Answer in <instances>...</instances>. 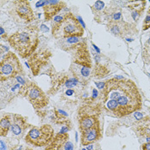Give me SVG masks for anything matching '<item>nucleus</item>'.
Returning a JSON list of instances; mask_svg holds the SVG:
<instances>
[{
    "label": "nucleus",
    "mask_w": 150,
    "mask_h": 150,
    "mask_svg": "<svg viewBox=\"0 0 150 150\" xmlns=\"http://www.w3.org/2000/svg\"><path fill=\"white\" fill-rule=\"evenodd\" d=\"M101 95L105 108L119 118L130 115L142 107L141 93L131 80L113 78L107 81Z\"/></svg>",
    "instance_id": "1"
},
{
    "label": "nucleus",
    "mask_w": 150,
    "mask_h": 150,
    "mask_svg": "<svg viewBox=\"0 0 150 150\" xmlns=\"http://www.w3.org/2000/svg\"><path fill=\"white\" fill-rule=\"evenodd\" d=\"M10 45L22 58L29 57L39 44L38 34L33 29L16 32L9 38Z\"/></svg>",
    "instance_id": "2"
},
{
    "label": "nucleus",
    "mask_w": 150,
    "mask_h": 150,
    "mask_svg": "<svg viewBox=\"0 0 150 150\" xmlns=\"http://www.w3.org/2000/svg\"><path fill=\"white\" fill-rule=\"evenodd\" d=\"M84 28L81 25L79 21L72 13H67L59 23H56L52 28V33L54 36L73 38L82 36L84 33Z\"/></svg>",
    "instance_id": "3"
},
{
    "label": "nucleus",
    "mask_w": 150,
    "mask_h": 150,
    "mask_svg": "<svg viewBox=\"0 0 150 150\" xmlns=\"http://www.w3.org/2000/svg\"><path fill=\"white\" fill-rule=\"evenodd\" d=\"M54 136V130L50 124L33 127L26 135V142L35 147H44L50 143Z\"/></svg>",
    "instance_id": "4"
},
{
    "label": "nucleus",
    "mask_w": 150,
    "mask_h": 150,
    "mask_svg": "<svg viewBox=\"0 0 150 150\" xmlns=\"http://www.w3.org/2000/svg\"><path fill=\"white\" fill-rule=\"evenodd\" d=\"M22 71V67L17 56L13 52H8L0 63L1 82L16 76Z\"/></svg>",
    "instance_id": "5"
},
{
    "label": "nucleus",
    "mask_w": 150,
    "mask_h": 150,
    "mask_svg": "<svg viewBox=\"0 0 150 150\" xmlns=\"http://www.w3.org/2000/svg\"><path fill=\"white\" fill-rule=\"evenodd\" d=\"M22 93L36 109L43 108L48 104V98L45 93L34 83L30 82L22 88Z\"/></svg>",
    "instance_id": "6"
},
{
    "label": "nucleus",
    "mask_w": 150,
    "mask_h": 150,
    "mask_svg": "<svg viewBox=\"0 0 150 150\" xmlns=\"http://www.w3.org/2000/svg\"><path fill=\"white\" fill-rule=\"evenodd\" d=\"M15 10L18 16L25 22H32L34 18L33 11L29 1L26 0H18L15 1Z\"/></svg>",
    "instance_id": "7"
},
{
    "label": "nucleus",
    "mask_w": 150,
    "mask_h": 150,
    "mask_svg": "<svg viewBox=\"0 0 150 150\" xmlns=\"http://www.w3.org/2000/svg\"><path fill=\"white\" fill-rule=\"evenodd\" d=\"M101 137L100 123H97L89 130L81 132V142L83 146H87L98 141Z\"/></svg>",
    "instance_id": "8"
},
{
    "label": "nucleus",
    "mask_w": 150,
    "mask_h": 150,
    "mask_svg": "<svg viewBox=\"0 0 150 150\" xmlns=\"http://www.w3.org/2000/svg\"><path fill=\"white\" fill-rule=\"evenodd\" d=\"M63 6H65V3L63 1H59V0L45 1L43 6L45 21L52 20L55 15H57L61 11Z\"/></svg>",
    "instance_id": "9"
},
{
    "label": "nucleus",
    "mask_w": 150,
    "mask_h": 150,
    "mask_svg": "<svg viewBox=\"0 0 150 150\" xmlns=\"http://www.w3.org/2000/svg\"><path fill=\"white\" fill-rule=\"evenodd\" d=\"M97 123H99L97 116L93 113H88L87 111L82 112V115L79 117V128L81 132L89 130Z\"/></svg>",
    "instance_id": "10"
},
{
    "label": "nucleus",
    "mask_w": 150,
    "mask_h": 150,
    "mask_svg": "<svg viewBox=\"0 0 150 150\" xmlns=\"http://www.w3.org/2000/svg\"><path fill=\"white\" fill-rule=\"evenodd\" d=\"M69 140V135L66 133L61 134L59 133L53 139L52 141L46 146L45 150H60L68 142Z\"/></svg>",
    "instance_id": "11"
},
{
    "label": "nucleus",
    "mask_w": 150,
    "mask_h": 150,
    "mask_svg": "<svg viewBox=\"0 0 150 150\" xmlns=\"http://www.w3.org/2000/svg\"><path fill=\"white\" fill-rule=\"evenodd\" d=\"M135 131L140 136L150 137V118L146 117L139 121V123L135 126Z\"/></svg>",
    "instance_id": "12"
},
{
    "label": "nucleus",
    "mask_w": 150,
    "mask_h": 150,
    "mask_svg": "<svg viewBox=\"0 0 150 150\" xmlns=\"http://www.w3.org/2000/svg\"><path fill=\"white\" fill-rule=\"evenodd\" d=\"M13 123H11V131L13 134L18 135L22 132L24 128L28 126V123L24 118L19 115H15L13 118Z\"/></svg>",
    "instance_id": "13"
},
{
    "label": "nucleus",
    "mask_w": 150,
    "mask_h": 150,
    "mask_svg": "<svg viewBox=\"0 0 150 150\" xmlns=\"http://www.w3.org/2000/svg\"><path fill=\"white\" fill-rule=\"evenodd\" d=\"M11 128V119L10 116H4L1 119L0 123V135L1 136H5L8 134V131Z\"/></svg>",
    "instance_id": "14"
},
{
    "label": "nucleus",
    "mask_w": 150,
    "mask_h": 150,
    "mask_svg": "<svg viewBox=\"0 0 150 150\" xmlns=\"http://www.w3.org/2000/svg\"><path fill=\"white\" fill-rule=\"evenodd\" d=\"M150 28V9L148 10L147 15H146L145 19H144L143 25H142V29L145 31V30L149 29Z\"/></svg>",
    "instance_id": "15"
},
{
    "label": "nucleus",
    "mask_w": 150,
    "mask_h": 150,
    "mask_svg": "<svg viewBox=\"0 0 150 150\" xmlns=\"http://www.w3.org/2000/svg\"><path fill=\"white\" fill-rule=\"evenodd\" d=\"M76 83H77V80H76V79H70V80L67 81L66 86L68 88H71V87H73V86L76 85Z\"/></svg>",
    "instance_id": "16"
},
{
    "label": "nucleus",
    "mask_w": 150,
    "mask_h": 150,
    "mask_svg": "<svg viewBox=\"0 0 150 150\" xmlns=\"http://www.w3.org/2000/svg\"><path fill=\"white\" fill-rule=\"evenodd\" d=\"M94 8L96 9V10H101L102 8L104 7V3L101 1H97L96 3H94Z\"/></svg>",
    "instance_id": "17"
},
{
    "label": "nucleus",
    "mask_w": 150,
    "mask_h": 150,
    "mask_svg": "<svg viewBox=\"0 0 150 150\" xmlns=\"http://www.w3.org/2000/svg\"><path fill=\"white\" fill-rule=\"evenodd\" d=\"M82 74L84 75V76H88V75H89V69L86 68V67L82 68Z\"/></svg>",
    "instance_id": "18"
},
{
    "label": "nucleus",
    "mask_w": 150,
    "mask_h": 150,
    "mask_svg": "<svg viewBox=\"0 0 150 150\" xmlns=\"http://www.w3.org/2000/svg\"><path fill=\"white\" fill-rule=\"evenodd\" d=\"M142 150H150V142H148L144 143L142 146Z\"/></svg>",
    "instance_id": "19"
},
{
    "label": "nucleus",
    "mask_w": 150,
    "mask_h": 150,
    "mask_svg": "<svg viewBox=\"0 0 150 150\" xmlns=\"http://www.w3.org/2000/svg\"><path fill=\"white\" fill-rule=\"evenodd\" d=\"M65 149L66 150H72L73 149V145H72L71 142H68L66 144H65Z\"/></svg>",
    "instance_id": "20"
},
{
    "label": "nucleus",
    "mask_w": 150,
    "mask_h": 150,
    "mask_svg": "<svg viewBox=\"0 0 150 150\" xmlns=\"http://www.w3.org/2000/svg\"><path fill=\"white\" fill-rule=\"evenodd\" d=\"M95 85L98 87V89H103L105 88V82H100V83H98V82H95Z\"/></svg>",
    "instance_id": "21"
},
{
    "label": "nucleus",
    "mask_w": 150,
    "mask_h": 150,
    "mask_svg": "<svg viewBox=\"0 0 150 150\" xmlns=\"http://www.w3.org/2000/svg\"><path fill=\"white\" fill-rule=\"evenodd\" d=\"M135 118L136 119L141 120V119H143V115H142V113H139V112H135Z\"/></svg>",
    "instance_id": "22"
},
{
    "label": "nucleus",
    "mask_w": 150,
    "mask_h": 150,
    "mask_svg": "<svg viewBox=\"0 0 150 150\" xmlns=\"http://www.w3.org/2000/svg\"><path fill=\"white\" fill-rule=\"evenodd\" d=\"M1 150H6V148H5L4 143H3V141L1 142Z\"/></svg>",
    "instance_id": "23"
},
{
    "label": "nucleus",
    "mask_w": 150,
    "mask_h": 150,
    "mask_svg": "<svg viewBox=\"0 0 150 150\" xmlns=\"http://www.w3.org/2000/svg\"><path fill=\"white\" fill-rule=\"evenodd\" d=\"M73 90H70L69 89L68 91H66V94H68V95H71V94H73Z\"/></svg>",
    "instance_id": "24"
},
{
    "label": "nucleus",
    "mask_w": 150,
    "mask_h": 150,
    "mask_svg": "<svg viewBox=\"0 0 150 150\" xmlns=\"http://www.w3.org/2000/svg\"><path fill=\"white\" fill-rule=\"evenodd\" d=\"M93 98H94V97H97V93H97V91L95 89L93 91Z\"/></svg>",
    "instance_id": "25"
},
{
    "label": "nucleus",
    "mask_w": 150,
    "mask_h": 150,
    "mask_svg": "<svg viewBox=\"0 0 150 150\" xmlns=\"http://www.w3.org/2000/svg\"><path fill=\"white\" fill-rule=\"evenodd\" d=\"M93 45V47H94L95 50L97 51V52H98V53H99V52H100V50H99V49H98V47H97L96 45Z\"/></svg>",
    "instance_id": "26"
}]
</instances>
